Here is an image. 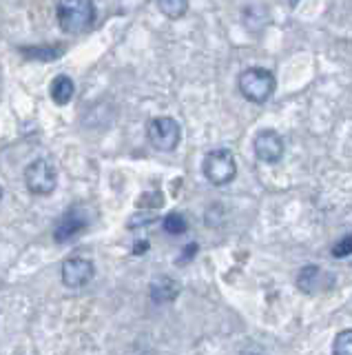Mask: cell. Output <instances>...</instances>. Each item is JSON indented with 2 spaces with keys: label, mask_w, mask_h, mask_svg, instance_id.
Listing matches in <instances>:
<instances>
[{
  "label": "cell",
  "mask_w": 352,
  "mask_h": 355,
  "mask_svg": "<svg viewBox=\"0 0 352 355\" xmlns=\"http://www.w3.org/2000/svg\"><path fill=\"white\" fill-rule=\"evenodd\" d=\"M58 22L60 29L67 33H82L95 20L93 0H58Z\"/></svg>",
  "instance_id": "6da1fadb"
},
{
  "label": "cell",
  "mask_w": 352,
  "mask_h": 355,
  "mask_svg": "<svg viewBox=\"0 0 352 355\" xmlns=\"http://www.w3.org/2000/svg\"><path fill=\"white\" fill-rule=\"evenodd\" d=\"M237 85H239L241 96L257 105L266 103V100L275 94V87H277L275 76L268 69H263V67H250V69H244L239 73Z\"/></svg>",
  "instance_id": "7a4b0ae2"
},
{
  "label": "cell",
  "mask_w": 352,
  "mask_h": 355,
  "mask_svg": "<svg viewBox=\"0 0 352 355\" xmlns=\"http://www.w3.org/2000/svg\"><path fill=\"white\" fill-rule=\"evenodd\" d=\"M237 162L230 149H213L204 158V175L215 187H224L235 178Z\"/></svg>",
  "instance_id": "3957f363"
},
{
  "label": "cell",
  "mask_w": 352,
  "mask_h": 355,
  "mask_svg": "<svg viewBox=\"0 0 352 355\" xmlns=\"http://www.w3.org/2000/svg\"><path fill=\"white\" fill-rule=\"evenodd\" d=\"M25 182L27 189L36 196H49L58 182V173L56 166L49 160H34L25 171Z\"/></svg>",
  "instance_id": "277c9868"
},
{
  "label": "cell",
  "mask_w": 352,
  "mask_h": 355,
  "mask_svg": "<svg viewBox=\"0 0 352 355\" xmlns=\"http://www.w3.org/2000/svg\"><path fill=\"white\" fill-rule=\"evenodd\" d=\"M149 142L156 147L158 151H173L180 144L182 138V129L173 118H156L149 122Z\"/></svg>",
  "instance_id": "5b68a950"
},
{
  "label": "cell",
  "mask_w": 352,
  "mask_h": 355,
  "mask_svg": "<svg viewBox=\"0 0 352 355\" xmlns=\"http://www.w3.org/2000/svg\"><path fill=\"white\" fill-rule=\"evenodd\" d=\"M252 149H255V155L261 162L275 164V162H279L284 155V140L277 131L263 129L257 133L255 140H252Z\"/></svg>",
  "instance_id": "8992f818"
},
{
  "label": "cell",
  "mask_w": 352,
  "mask_h": 355,
  "mask_svg": "<svg viewBox=\"0 0 352 355\" xmlns=\"http://www.w3.org/2000/svg\"><path fill=\"white\" fill-rule=\"evenodd\" d=\"M93 273H95L93 262L89 258H80V255L69 258L67 262L62 264V282L67 284L69 288L84 286L93 277Z\"/></svg>",
  "instance_id": "52a82bcc"
},
{
  "label": "cell",
  "mask_w": 352,
  "mask_h": 355,
  "mask_svg": "<svg viewBox=\"0 0 352 355\" xmlns=\"http://www.w3.org/2000/svg\"><path fill=\"white\" fill-rule=\"evenodd\" d=\"M86 227V220L78 214V211H69L67 216H62V220L56 225V231H53V238L58 242H67L71 238H75L78 233Z\"/></svg>",
  "instance_id": "ba28073f"
},
{
  "label": "cell",
  "mask_w": 352,
  "mask_h": 355,
  "mask_svg": "<svg viewBox=\"0 0 352 355\" xmlns=\"http://www.w3.org/2000/svg\"><path fill=\"white\" fill-rule=\"evenodd\" d=\"M73 92H75V85L69 76H56L53 78V83L49 87V94H51V100L56 105H67L69 100L73 98Z\"/></svg>",
  "instance_id": "9c48e42d"
},
{
  "label": "cell",
  "mask_w": 352,
  "mask_h": 355,
  "mask_svg": "<svg viewBox=\"0 0 352 355\" xmlns=\"http://www.w3.org/2000/svg\"><path fill=\"white\" fill-rule=\"evenodd\" d=\"M322 282H324V271L317 269V266H306V269L299 273V280H297L299 288L308 295H315L317 291H322L324 288Z\"/></svg>",
  "instance_id": "30bf717a"
},
{
  "label": "cell",
  "mask_w": 352,
  "mask_h": 355,
  "mask_svg": "<svg viewBox=\"0 0 352 355\" xmlns=\"http://www.w3.org/2000/svg\"><path fill=\"white\" fill-rule=\"evenodd\" d=\"M178 291H180V286L175 284L171 277H160V280L153 282L151 286V295L156 302H169V300L178 295Z\"/></svg>",
  "instance_id": "8fae6325"
},
{
  "label": "cell",
  "mask_w": 352,
  "mask_h": 355,
  "mask_svg": "<svg viewBox=\"0 0 352 355\" xmlns=\"http://www.w3.org/2000/svg\"><path fill=\"white\" fill-rule=\"evenodd\" d=\"M158 7L167 18L178 20L189 11V0H158Z\"/></svg>",
  "instance_id": "7c38bea8"
},
{
  "label": "cell",
  "mask_w": 352,
  "mask_h": 355,
  "mask_svg": "<svg viewBox=\"0 0 352 355\" xmlns=\"http://www.w3.org/2000/svg\"><path fill=\"white\" fill-rule=\"evenodd\" d=\"M333 355H352V329L341 331L335 338V349Z\"/></svg>",
  "instance_id": "4fadbf2b"
},
{
  "label": "cell",
  "mask_w": 352,
  "mask_h": 355,
  "mask_svg": "<svg viewBox=\"0 0 352 355\" xmlns=\"http://www.w3.org/2000/svg\"><path fill=\"white\" fill-rule=\"evenodd\" d=\"M164 231L173 233V236H180V233L186 231V220L180 214H169L164 218Z\"/></svg>",
  "instance_id": "5bb4252c"
},
{
  "label": "cell",
  "mask_w": 352,
  "mask_h": 355,
  "mask_svg": "<svg viewBox=\"0 0 352 355\" xmlns=\"http://www.w3.org/2000/svg\"><path fill=\"white\" fill-rule=\"evenodd\" d=\"M333 255H335V258H346V255H352V236L341 238V240L335 244Z\"/></svg>",
  "instance_id": "9a60e30c"
},
{
  "label": "cell",
  "mask_w": 352,
  "mask_h": 355,
  "mask_svg": "<svg viewBox=\"0 0 352 355\" xmlns=\"http://www.w3.org/2000/svg\"><path fill=\"white\" fill-rule=\"evenodd\" d=\"M197 251V244H191V247H186V251H184V255H182V258L178 260V262H189L191 260V255Z\"/></svg>",
  "instance_id": "2e32d148"
},
{
  "label": "cell",
  "mask_w": 352,
  "mask_h": 355,
  "mask_svg": "<svg viewBox=\"0 0 352 355\" xmlns=\"http://www.w3.org/2000/svg\"><path fill=\"white\" fill-rule=\"evenodd\" d=\"M0 198H3V189H0Z\"/></svg>",
  "instance_id": "e0dca14e"
}]
</instances>
